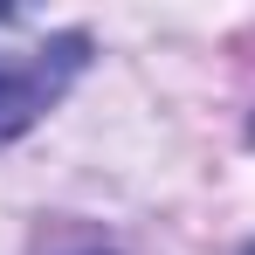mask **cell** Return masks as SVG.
Returning a JSON list of instances; mask_svg holds the SVG:
<instances>
[{"mask_svg":"<svg viewBox=\"0 0 255 255\" xmlns=\"http://www.w3.org/2000/svg\"><path fill=\"white\" fill-rule=\"evenodd\" d=\"M90 69V35H48L28 48H0V145H14L21 131H35L69 97V83Z\"/></svg>","mask_w":255,"mask_h":255,"instance_id":"obj_1","label":"cell"},{"mask_svg":"<svg viewBox=\"0 0 255 255\" xmlns=\"http://www.w3.org/2000/svg\"><path fill=\"white\" fill-rule=\"evenodd\" d=\"M69 255H111V249H104V242H76Z\"/></svg>","mask_w":255,"mask_h":255,"instance_id":"obj_2","label":"cell"},{"mask_svg":"<svg viewBox=\"0 0 255 255\" xmlns=\"http://www.w3.org/2000/svg\"><path fill=\"white\" fill-rule=\"evenodd\" d=\"M249 255H255V249H249Z\"/></svg>","mask_w":255,"mask_h":255,"instance_id":"obj_3","label":"cell"}]
</instances>
